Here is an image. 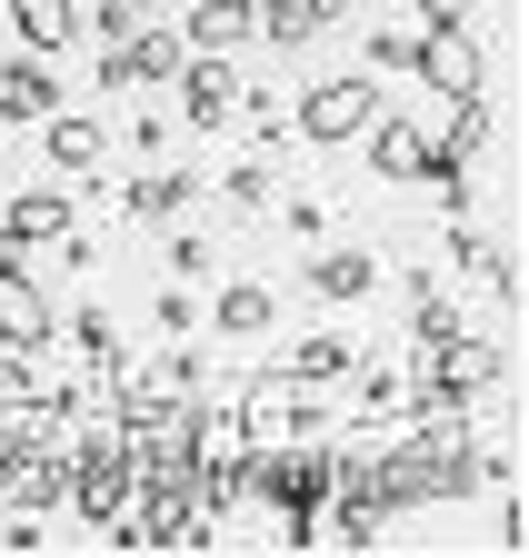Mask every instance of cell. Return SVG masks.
Here are the masks:
<instances>
[{"mask_svg":"<svg viewBox=\"0 0 529 558\" xmlns=\"http://www.w3.org/2000/svg\"><path fill=\"white\" fill-rule=\"evenodd\" d=\"M380 110H389V90H380V81H310V90H300V110H290V130H300V140H320V150H340V140H360Z\"/></svg>","mask_w":529,"mask_h":558,"instance_id":"cell-1","label":"cell"},{"mask_svg":"<svg viewBox=\"0 0 529 558\" xmlns=\"http://www.w3.org/2000/svg\"><path fill=\"white\" fill-rule=\"evenodd\" d=\"M410 81H430L440 100H480V81H490L480 21H459V31H410Z\"/></svg>","mask_w":529,"mask_h":558,"instance_id":"cell-2","label":"cell"},{"mask_svg":"<svg viewBox=\"0 0 529 558\" xmlns=\"http://www.w3.org/2000/svg\"><path fill=\"white\" fill-rule=\"evenodd\" d=\"M71 499H81V529H120V509H130V439H81L71 449Z\"/></svg>","mask_w":529,"mask_h":558,"instance_id":"cell-3","label":"cell"},{"mask_svg":"<svg viewBox=\"0 0 529 558\" xmlns=\"http://www.w3.org/2000/svg\"><path fill=\"white\" fill-rule=\"evenodd\" d=\"M180 60H190V40H180L170 21H141V31L100 40V81H110V90H160Z\"/></svg>","mask_w":529,"mask_h":558,"instance_id":"cell-4","label":"cell"},{"mask_svg":"<svg viewBox=\"0 0 529 558\" xmlns=\"http://www.w3.org/2000/svg\"><path fill=\"white\" fill-rule=\"evenodd\" d=\"M170 81H180V120H190V130H230V110H240V90H250L230 50H190Z\"/></svg>","mask_w":529,"mask_h":558,"instance_id":"cell-5","label":"cell"},{"mask_svg":"<svg viewBox=\"0 0 529 558\" xmlns=\"http://www.w3.org/2000/svg\"><path fill=\"white\" fill-rule=\"evenodd\" d=\"M50 329H60V310L40 300V279L21 269V250H0V349H50Z\"/></svg>","mask_w":529,"mask_h":558,"instance_id":"cell-6","label":"cell"},{"mask_svg":"<svg viewBox=\"0 0 529 558\" xmlns=\"http://www.w3.org/2000/svg\"><path fill=\"white\" fill-rule=\"evenodd\" d=\"M360 140H370V170H380V180H400V190H410V180H430V130H420V120L380 110Z\"/></svg>","mask_w":529,"mask_h":558,"instance_id":"cell-7","label":"cell"},{"mask_svg":"<svg viewBox=\"0 0 529 558\" xmlns=\"http://www.w3.org/2000/svg\"><path fill=\"white\" fill-rule=\"evenodd\" d=\"M50 110H60V70H50V50L0 60V130H11V120H50Z\"/></svg>","mask_w":529,"mask_h":558,"instance_id":"cell-8","label":"cell"},{"mask_svg":"<svg viewBox=\"0 0 529 558\" xmlns=\"http://www.w3.org/2000/svg\"><path fill=\"white\" fill-rule=\"evenodd\" d=\"M180 40H190V50H230V60H240V50L260 40V11H250V0H190Z\"/></svg>","mask_w":529,"mask_h":558,"instance_id":"cell-9","label":"cell"},{"mask_svg":"<svg viewBox=\"0 0 529 558\" xmlns=\"http://www.w3.org/2000/svg\"><path fill=\"white\" fill-rule=\"evenodd\" d=\"M40 150H50L60 180H91L100 150H110V130H100V120H71V110H50V120H40Z\"/></svg>","mask_w":529,"mask_h":558,"instance_id":"cell-10","label":"cell"},{"mask_svg":"<svg viewBox=\"0 0 529 558\" xmlns=\"http://www.w3.org/2000/svg\"><path fill=\"white\" fill-rule=\"evenodd\" d=\"M310 290L350 310V300H370V290H380V259H370V250H350V240H329V250H310Z\"/></svg>","mask_w":529,"mask_h":558,"instance_id":"cell-11","label":"cell"},{"mask_svg":"<svg viewBox=\"0 0 529 558\" xmlns=\"http://www.w3.org/2000/svg\"><path fill=\"white\" fill-rule=\"evenodd\" d=\"M71 220H81V209L60 199V190H21L11 209H0V250H31V240H60Z\"/></svg>","mask_w":529,"mask_h":558,"instance_id":"cell-12","label":"cell"},{"mask_svg":"<svg viewBox=\"0 0 529 558\" xmlns=\"http://www.w3.org/2000/svg\"><path fill=\"white\" fill-rule=\"evenodd\" d=\"M201 319H211L220 339H260V329H270V319H280V300H270V290H260V279H230V290H220V300H211Z\"/></svg>","mask_w":529,"mask_h":558,"instance_id":"cell-13","label":"cell"},{"mask_svg":"<svg viewBox=\"0 0 529 558\" xmlns=\"http://www.w3.org/2000/svg\"><path fill=\"white\" fill-rule=\"evenodd\" d=\"M250 11H260V40L300 50V40H320L329 21H340V0H250Z\"/></svg>","mask_w":529,"mask_h":558,"instance_id":"cell-14","label":"cell"},{"mask_svg":"<svg viewBox=\"0 0 529 558\" xmlns=\"http://www.w3.org/2000/svg\"><path fill=\"white\" fill-rule=\"evenodd\" d=\"M11 31H21V50H71L81 40V0H11Z\"/></svg>","mask_w":529,"mask_h":558,"instance_id":"cell-15","label":"cell"},{"mask_svg":"<svg viewBox=\"0 0 529 558\" xmlns=\"http://www.w3.org/2000/svg\"><path fill=\"white\" fill-rule=\"evenodd\" d=\"M120 199H130V220H180V209L201 199V180H190V170H151V180H130Z\"/></svg>","mask_w":529,"mask_h":558,"instance_id":"cell-16","label":"cell"},{"mask_svg":"<svg viewBox=\"0 0 529 558\" xmlns=\"http://www.w3.org/2000/svg\"><path fill=\"white\" fill-rule=\"evenodd\" d=\"M280 369H290V379H310V389H329V379H350V339H340V329H310Z\"/></svg>","mask_w":529,"mask_h":558,"instance_id":"cell-17","label":"cell"},{"mask_svg":"<svg viewBox=\"0 0 529 558\" xmlns=\"http://www.w3.org/2000/svg\"><path fill=\"white\" fill-rule=\"evenodd\" d=\"M449 329H459V300L440 290V279H410V339L430 349V339H449Z\"/></svg>","mask_w":529,"mask_h":558,"instance_id":"cell-18","label":"cell"},{"mask_svg":"<svg viewBox=\"0 0 529 558\" xmlns=\"http://www.w3.org/2000/svg\"><path fill=\"white\" fill-rule=\"evenodd\" d=\"M81 360H91V379H100V389L120 379V329H110V310H81Z\"/></svg>","mask_w":529,"mask_h":558,"instance_id":"cell-19","label":"cell"},{"mask_svg":"<svg viewBox=\"0 0 529 558\" xmlns=\"http://www.w3.org/2000/svg\"><path fill=\"white\" fill-rule=\"evenodd\" d=\"M360 409H370V418H400V409H410V379H400V369H360Z\"/></svg>","mask_w":529,"mask_h":558,"instance_id":"cell-20","label":"cell"},{"mask_svg":"<svg viewBox=\"0 0 529 558\" xmlns=\"http://www.w3.org/2000/svg\"><path fill=\"white\" fill-rule=\"evenodd\" d=\"M220 199H230V209H260V199H270V160H230Z\"/></svg>","mask_w":529,"mask_h":558,"instance_id":"cell-21","label":"cell"},{"mask_svg":"<svg viewBox=\"0 0 529 558\" xmlns=\"http://www.w3.org/2000/svg\"><path fill=\"white\" fill-rule=\"evenodd\" d=\"M370 70H410V31H400V21L370 31Z\"/></svg>","mask_w":529,"mask_h":558,"instance_id":"cell-22","label":"cell"},{"mask_svg":"<svg viewBox=\"0 0 529 558\" xmlns=\"http://www.w3.org/2000/svg\"><path fill=\"white\" fill-rule=\"evenodd\" d=\"M459 21H480V0H420V31H459Z\"/></svg>","mask_w":529,"mask_h":558,"instance_id":"cell-23","label":"cell"},{"mask_svg":"<svg viewBox=\"0 0 529 558\" xmlns=\"http://www.w3.org/2000/svg\"><path fill=\"white\" fill-rule=\"evenodd\" d=\"M151 379H160V389H201V360H190V349H160Z\"/></svg>","mask_w":529,"mask_h":558,"instance_id":"cell-24","label":"cell"},{"mask_svg":"<svg viewBox=\"0 0 529 558\" xmlns=\"http://www.w3.org/2000/svg\"><path fill=\"white\" fill-rule=\"evenodd\" d=\"M190 329H201V310H190L180 290H160V339H190Z\"/></svg>","mask_w":529,"mask_h":558,"instance_id":"cell-25","label":"cell"},{"mask_svg":"<svg viewBox=\"0 0 529 558\" xmlns=\"http://www.w3.org/2000/svg\"><path fill=\"white\" fill-rule=\"evenodd\" d=\"M130 11H141V21H160V0H130Z\"/></svg>","mask_w":529,"mask_h":558,"instance_id":"cell-26","label":"cell"}]
</instances>
